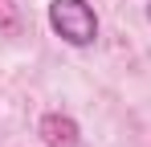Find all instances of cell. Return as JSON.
<instances>
[{
  "mask_svg": "<svg viewBox=\"0 0 151 147\" xmlns=\"http://www.w3.org/2000/svg\"><path fill=\"white\" fill-rule=\"evenodd\" d=\"M49 29L65 45H90L98 37V17L86 0H49Z\"/></svg>",
  "mask_w": 151,
  "mask_h": 147,
  "instance_id": "6da1fadb",
  "label": "cell"
},
{
  "mask_svg": "<svg viewBox=\"0 0 151 147\" xmlns=\"http://www.w3.org/2000/svg\"><path fill=\"white\" fill-rule=\"evenodd\" d=\"M41 139H45V147H78L82 143V131H78V122L70 119V115H61V110H49L45 119H41Z\"/></svg>",
  "mask_w": 151,
  "mask_h": 147,
  "instance_id": "7a4b0ae2",
  "label": "cell"
},
{
  "mask_svg": "<svg viewBox=\"0 0 151 147\" xmlns=\"http://www.w3.org/2000/svg\"><path fill=\"white\" fill-rule=\"evenodd\" d=\"M25 17H21V4L17 0H0V33L4 37H21Z\"/></svg>",
  "mask_w": 151,
  "mask_h": 147,
  "instance_id": "3957f363",
  "label": "cell"
},
{
  "mask_svg": "<svg viewBox=\"0 0 151 147\" xmlns=\"http://www.w3.org/2000/svg\"><path fill=\"white\" fill-rule=\"evenodd\" d=\"M147 21H151V4H147Z\"/></svg>",
  "mask_w": 151,
  "mask_h": 147,
  "instance_id": "277c9868",
  "label": "cell"
}]
</instances>
